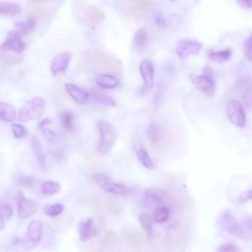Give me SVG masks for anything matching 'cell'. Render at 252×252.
<instances>
[{"label":"cell","mask_w":252,"mask_h":252,"mask_svg":"<svg viewBox=\"0 0 252 252\" xmlns=\"http://www.w3.org/2000/svg\"><path fill=\"white\" fill-rule=\"evenodd\" d=\"M96 127L99 133V141L97 145V151L100 154L106 155L110 152L116 141V130L114 127L105 120H98Z\"/></svg>","instance_id":"6da1fadb"},{"label":"cell","mask_w":252,"mask_h":252,"mask_svg":"<svg viewBox=\"0 0 252 252\" xmlns=\"http://www.w3.org/2000/svg\"><path fill=\"white\" fill-rule=\"evenodd\" d=\"M45 108V100L40 96L32 97L28 100L18 112V119L21 122H28L39 118Z\"/></svg>","instance_id":"7a4b0ae2"},{"label":"cell","mask_w":252,"mask_h":252,"mask_svg":"<svg viewBox=\"0 0 252 252\" xmlns=\"http://www.w3.org/2000/svg\"><path fill=\"white\" fill-rule=\"evenodd\" d=\"M93 178L104 192L115 195H126L129 192L128 188L125 185L113 181L109 176L104 173H95Z\"/></svg>","instance_id":"3957f363"},{"label":"cell","mask_w":252,"mask_h":252,"mask_svg":"<svg viewBox=\"0 0 252 252\" xmlns=\"http://www.w3.org/2000/svg\"><path fill=\"white\" fill-rule=\"evenodd\" d=\"M226 115L228 120L238 128H243L246 123V116H245V111L243 109L242 104L235 100L232 99L230 100L227 105H226Z\"/></svg>","instance_id":"277c9868"},{"label":"cell","mask_w":252,"mask_h":252,"mask_svg":"<svg viewBox=\"0 0 252 252\" xmlns=\"http://www.w3.org/2000/svg\"><path fill=\"white\" fill-rule=\"evenodd\" d=\"M189 80L194 85V87L200 92L212 95L215 92V82L212 77L207 75H198L191 73L189 74Z\"/></svg>","instance_id":"5b68a950"},{"label":"cell","mask_w":252,"mask_h":252,"mask_svg":"<svg viewBox=\"0 0 252 252\" xmlns=\"http://www.w3.org/2000/svg\"><path fill=\"white\" fill-rule=\"evenodd\" d=\"M42 235V222L38 219H34L30 221L27 227L26 239L24 240V245L27 247L28 242L30 243V247L35 246L41 239Z\"/></svg>","instance_id":"8992f818"},{"label":"cell","mask_w":252,"mask_h":252,"mask_svg":"<svg viewBox=\"0 0 252 252\" xmlns=\"http://www.w3.org/2000/svg\"><path fill=\"white\" fill-rule=\"evenodd\" d=\"M72 53L70 51H63L56 54L50 61V72L53 76L59 75L66 71L71 61Z\"/></svg>","instance_id":"52a82bcc"},{"label":"cell","mask_w":252,"mask_h":252,"mask_svg":"<svg viewBox=\"0 0 252 252\" xmlns=\"http://www.w3.org/2000/svg\"><path fill=\"white\" fill-rule=\"evenodd\" d=\"M201 49L202 44L199 41L192 39H181L176 45V53L180 58L197 55Z\"/></svg>","instance_id":"ba28073f"},{"label":"cell","mask_w":252,"mask_h":252,"mask_svg":"<svg viewBox=\"0 0 252 252\" xmlns=\"http://www.w3.org/2000/svg\"><path fill=\"white\" fill-rule=\"evenodd\" d=\"M0 48L2 50L7 51H15L17 53H21L26 48V43L21 38V34L17 31H11L6 40L0 45Z\"/></svg>","instance_id":"9c48e42d"},{"label":"cell","mask_w":252,"mask_h":252,"mask_svg":"<svg viewBox=\"0 0 252 252\" xmlns=\"http://www.w3.org/2000/svg\"><path fill=\"white\" fill-rule=\"evenodd\" d=\"M37 211V204L31 200L26 198L22 193L19 195L18 203H17V212L18 216L21 219H28L34 215Z\"/></svg>","instance_id":"30bf717a"},{"label":"cell","mask_w":252,"mask_h":252,"mask_svg":"<svg viewBox=\"0 0 252 252\" xmlns=\"http://www.w3.org/2000/svg\"><path fill=\"white\" fill-rule=\"evenodd\" d=\"M219 224L220 229L230 234H238L239 224L236 219L231 215L229 211H223L219 218Z\"/></svg>","instance_id":"8fae6325"},{"label":"cell","mask_w":252,"mask_h":252,"mask_svg":"<svg viewBox=\"0 0 252 252\" xmlns=\"http://www.w3.org/2000/svg\"><path fill=\"white\" fill-rule=\"evenodd\" d=\"M139 71L145 87L148 89L152 88L154 84V75H155V69H154L153 63L149 59L142 60L139 65Z\"/></svg>","instance_id":"7c38bea8"},{"label":"cell","mask_w":252,"mask_h":252,"mask_svg":"<svg viewBox=\"0 0 252 252\" xmlns=\"http://www.w3.org/2000/svg\"><path fill=\"white\" fill-rule=\"evenodd\" d=\"M65 90L67 94L72 97V99H74L76 102L80 104L86 103L90 97V93H88L87 91L73 83H66Z\"/></svg>","instance_id":"4fadbf2b"},{"label":"cell","mask_w":252,"mask_h":252,"mask_svg":"<svg viewBox=\"0 0 252 252\" xmlns=\"http://www.w3.org/2000/svg\"><path fill=\"white\" fill-rule=\"evenodd\" d=\"M95 84L102 89H114L119 86V79L110 74L99 73L95 76Z\"/></svg>","instance_id":"5bb4252c"},{"label":"cell","mask_w":252,"mask_h":252,"mask_svg":"<svg viewBox=\"0 0 252 252\" xmlns=\"http://www.w3.org/2000/svg\"><path fill=\"white\" fill-rule=\"evenodd\" d=\"M79 235L80 240L83 242L88 241L92 235L94 230V220L91 218H85L79 222Z\"/></svg>","instance_id":"9a60e30c"},{"label":"cell","mask_w":252,"mask_h":252,"mask_svg":"<svg viewBox=\"0 0 252 252\" xmlns=\"http://www.w3.org/2000/svg\"><path fill=\"white\" fill-rule=\"evenodd\" d=\"M18 116L16 108L9 102L0 100V120L4 122H12Z\"/></svg>","instance_id":"2e32d148"},{"label":"cell","mask_w":252,"mask_h":252,"mask_svg":"<svg viewBox=\"0 0 252 252\" xmlns=\"http://www.w3.org/2000/svg\"><path fill=\"white\" fill-rule=\"evenodd\" d=\"M134 151L139 162L146 168H154V162L147 152V150L140 144H137L134 147Z\"/></svg>","instance_id":"e0dca14e"},{"label":"cell","mask_w":252,"mask_h":252,"mask_svg":"<svg viewBox=\"0 0 252 252\" xmlns=\"http://www.w3.org/2000/svg\"><path fill=\"white\" fill-rule=\"evenodd\" d=\"M148 42V32L145 28H139L134 36H133V41H132V46L136 51L142 50Z\"/></svg>","instance_id":"ac0fdd59"},{"label":"cell","mask_w":252,"mask_h":252,"mask_svg":"<svg viewBox=\"0 0 252 252\" xmlns=\"http://www.w3.org/2000/svg\"><path fill=\"white\" fill-rule=\"evenodd\" d=\"M31 145H32V151L34 153V156L36 158L37 163L39 164L40 167H43L45 164V155L43 153V150H42L39 140L35 136H32L31 138Z\"/></svg>","instance_id":"d6986e66"},{"label":"cell","mask_w":252,"mask_h":252,"mask_svg":"<svg viewBox=\"0 0 252 252\" xmlns=\"http://www.w3.org/2000/svg\"><path fill=\"white\" fill-rule=\"evenodd\" d=\"M22 12V6L16 2L1 1L0 14L2 15H17Z\"/></svg>","instance_id":"ffe728a7"},{"label":"cell","mask_w":252,"mask_h":252,"mask_svg":"<svg viewBox=\"0 0 252 252\" xmlns=\"http://www.w3.org/2000/svg\"><path fill=\"white\" fill-rule=\"evenodd\" d=\"M144 195L148 200L158 204H162L166 200L165 194L162 191H159L156 188H147L144 191Z\"/></svg>","instance_id":"44dd1931"},{"label":"cell","mask_w":252,"mask_h":252,"mask_svg":"<svg viewBox=\"0 0 252 252\" xmlns=\"http://www.w3.org/2000/svg\"><path fill=\"white\" fill-rule=\"evenodd\" d=\"M231 56V49L226 48V49H221V50H217V51H210L208 53V57L218 63H222L227 61Z\"/></svg>","instance_id":"7402d4cb"},{"label":"cell","mask_w":252,"mask_h":252,"mask_svg":"<svg viewBox=\"0 0 252 252\" xmlns=\"http://www.w3.org/2000/svg\"><path fill=\"white\" fill-rule=\"evenodd\" d=\"M15 27L17 28V32L21 33H28L32 32L35 27V21L33 18L30 17L24 21H16Z\"/></svg>","instance_id":"603a6c76"},{"label":"cell","mask_w":252,"mask_h":252,"mask_svg":"<svg viewBox=\"0 0 252 252\" xmlns=\"http://www.w3.org/2000/svg\"><path fill=\"white\" fill-rule=\"evenodd\" d=\"M238 234L246 240H249L252 238V217L245 219L239 224Z\"/></svg>","instance_id":"cb8c5ba5"},{"label":"cell","mask_w":252,"mask_h":252,"mask_svg":"<svg viewBox=\"0 0 252 252\" xmlns=\"http://www.w3.org/2000/svg\"><path fill=\"white\" fill-rule=\"evenodd\" d=\"M139 222L148 234L149 237H152L153 235V229H154V224H153V218L147 214V213H141L139 215Z\"/></svg>","instance_id":"d4e9b609"},{"label":"cell","mask_w":252,"mask_h":252,"mask_svg":"<svg viewBox=\"0 0 252 252\" xmlns=\"http://www.w3.org/2000/svg\"><path fill=\"white\" fill-rule=\"evenodd\" d=\"M90 95L94 98V101H96V102L99 103V104L106 105V106H115V105H116L115 99H114L113 97H111L110 95L105 94H103V93H96V92H94V93L90 94Z\"/></svg>","instance_id":"484cf974"},{"label":"cell","mask_w":252,"mask_h":252,"mask_svg":"<svg viewBox=\"0 0 252 252\" xmlns=\"http://www.w3.org/2000/svg\"><path fill=\"white\" fill-rule=\"evenodd\" d=\"M61 190V186L58 182L52 180H46L41 184V192L45 196H51L58 193Z\"/></svg>","instance_id":"4316f807"},{"label":"cell","mask_w":252,"mask_h":252,"mask_svg":"<svg viewBox=\"0 0 252 252\" xmlns=\"http://www.w3.org/2000/svg\"><path fill=\"white\" fill-rule=\"evenodd\" d=\"M170 215V210L166 206H158L154 210V220L156 222H165Z\"/></svg>","instance_id":"83f0119b"},{"label":"cell","mask_w":252,"mask_h":252,"mask_svg":"<svg viewBox=\"0 0 252 252\" xmlns=\"http://www.w3.org/2000/svg\"><path fill=\"white\" fill-rule=\"evenodd\" d=\"M61 123L67 131H74V114L70 110H64L60 114Z\"/></svg>","instance_id":"f1b7e54d"},{"label":"cell","mask_w":252,"mask_h":252,"mask_svg":"<svg viewBox=\"0 0 252 252\" xmlns=\"http://www.w3.org/2000/svg\"><path fill=\"white\" fill-rule=\"evenodd\" d=\"M147 133H148V138L153 145H158L159 143L160 129L157 124H155V123L150 124L148 127Z\"/></svg>","instance_id":"f546056e"},{"label":"cell","mask_w":252,"mask_h":252,"mask_svg":"<svg viewBox=\"0 0 252 252\" xmlns=\"http://www.w3.org/2000/svg\"><path fill=\"white\" fill-rule=\"evenodd\" d=\"M63 211H64V207H63V205H61L59 203L47 205L43 209V213L46 216L50 217V218H54V217L59 216Z\"/></svg>","instance_id":"4dcf8cb0"},{"label":"cell","mask_w":252,"mask_h":252,"mask_svg":"<svg viewBox=\"0 0 252 252\" xmlns=\"http://www.w3.org/2000/svg\"><path fill=\"white\" fill-rule=\"evenodd\" d=\"M11 128H12L13 136H14V138H16V139H23V138H25V137L27 136V134H28L27 129H26L25 126L22 125V124L13 123Z\"/></svg>","instance_id":"1f68e13d"},{"label":"cell","mask_w":252,"mask_h":252,"mask_svg":"<svg viewBox=\"0 0 252 252\" xmlns=\"http://www.w3.org/2000/svg\"><path fill=\"white\" fill-rule=\"evenodd\" d=\"M13 216V208L8 203H0V217L2 220H8Z\"/></svg>","instance_id":"d6a6232c"},{"label":"cell","mask_w":252,"mask_h":252,"mask_svg":"<svg viewBox=\"0 0 252 252\" xmlns=\"http://www.w3.org/2000/svg\"><path fill=\"white\" fill-rule=\"evenodd\" d=\"M243 53L248 61H252V33L243 42Z\"/></svg>","instance_id":"836d02e7"},{"label":"cell","mask_w":252,"mask_h":252,"mask_svg":"<svg viewBox=\"0 0 252 252\" xmlns=\"http://www.w3.org/2000/svg\"><path fill=\"white\" fill-rule=\"evenodd\" d=\"M16 180V183L18 185H21V186H26V187H30L32 185V183L34 182L33 178L31 177V176H27V175H24V174H18L15 178Z\"/></svg>","instance_id":"e575fe53"},{"label":"cell","mask_w":252,"mask_h":252,"mask_svg":"<svg viewBox=\"0 0 252 252\" xmlns=\"http://www.w3.org/2000/svg\"><path fill=\"white\" fill-rule=\"evenodd\" d=\"M217 252H240L238 246L234 243L228 242V243H223L218 247Z\"/></svg>","instance_id":"d590c367"},{"label":"cell","mask_w":252,"mask_h":252,"mask_svg":"<svg viewBox=\"0 0 252 252\" xmlns=\"http://www.w3.org/2000/svg\"><path fill=\"white\" fill-rule=\"evenodd\" d=\"M154 19H155L156 24H157L159 28H162V29L166 28V21H165L163 15H162L159 11H156V12L154 13Z\"/></svg>","instance_id":"8d00e7d4"},{"label":"cell","mask_w":252,"mask_h":252,"mask_svg":"<svg viewBox=\"0 0 252 252\" xmlns=\"http://www.w3.org/2000/svg\"><path fill=\"white\" fill-rule=\"evenodd\" d=\"M250 200H252V188L243 191L237 197V202L238 203H245V202L250 201Z\"/></svg>","instance_id":"74e56055"},{"label":"cell","mask_w":252,"mask_h":252,"mask_svg":"<svg viewBox=\"0 0 252 252\" xmlns=\"http://www.w3.org/2000/svg\"><path fill=\"white\" fill-rule=\"evenodd\" d=\"M41 131H42L43 137H44L47 141L53 142V141L56 139V134H55V132H54L53 130H51L50 128L45 127V128H43Z\"/></svg>","instance_id":"f35d334b"},{"label":"cell","mask_w":252,"mask_h":252,"mask_svg":"<svg viewBox=\"0 0 252 252\" xmlns=\"http://www.w3.org/2000/svg\"><path fill=\"white\" fill-rule=\"evenodd\" d=\"M237 3L243 9H246V10L252 9V0H239V1H237Z\"/></svg>","instance_id":"ab89813d"},{"label":"cell","mask_w":252,"mask_h":252,"mask_svg":"<svg viewBox=\"0 0 252 252\" xmlns=\"http://www.w3.org/2000/svg\"><path fill=\"white\" fill-rule=\"evenodd\" d=\"M51 123V120L48 118V117H45V118H43V119H41L38 123H37V128L38 129H40V130H42L43 128H45L48 124H50Z\"/></svg>","instance_id":"60d3db41"},{"label":"cell","mask_w":252,"mask_h":252,"mask_svg":"<svg viewBox=\"0 0 252 252\" xmlns=\"http://www.w3.org/2000/svg\"><path fill=\"white\" fill-rule=\"evenodd\" d=\"M5 227V221L2 220V218L0 217V230H2Z\"/></svg>","instance_id":"b9f144b4"}]
</instances>
